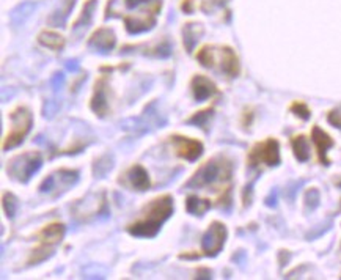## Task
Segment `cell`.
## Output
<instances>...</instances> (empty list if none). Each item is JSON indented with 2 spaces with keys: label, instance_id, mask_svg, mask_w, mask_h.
Masks as SVG:
<instances>
[{
  "label": "cell",
  "instance_id": "6da1fadb",
  "mask_svg": "<svg viewBox=\"0 0 341 280\" xmlns=\"http://www.w3.org/2000/svg\"><path fill=\"white\" fill-rule=\"evenodd\" d=\"M173 214V198L170 194L151 200L141 211V216L128 225V233L137 238H154Z\"/></svg>",
  "mask_w": 341,
  "mask_h": 280
},
{
  "label": "cell",
  "instance_id": "7a4b0ae2",
  "mask_svg": "<svg viewBox=\"0 0 341 280\" xmlns=\"http://www.w3.org/2000/svg\"><path fill=\"white\" fill-rule=\"evenodd\" d=\"M231 172L233 164L223 156H215L193 173V176L186 183V188H205L220 181H228L231 178Z\"/></svg>",
  "mask_w": 341,
  "mask_h": 280
},
{
  "label": "cell",
  "instance_id": "3957f363",
  "mask_svg": "<svg viewBox=\"0 0 341 280\" xmlns=\"http://www.w3.org/2000/svg\"><path fill=\"white\" fill-rule=\"evenodd\" d=\"M10 120H11V128L8 131V134L5 136V140L2 145L4 150H11V148L21 145L24 139L27 137V134L30 133L32 124H33L32 112L24 106L16 107L10 114Z\"/></svg>",
  "mask_w": 341,
  "mask_h": 280
},
{
  "label": "cell",
  "instance_id": "277c9868",
  "mask_svg": "<svg viewBox=\"0 0 341 280\" xmlns=\"http://www.w3.org/2000/svg\"><path fill=\"white\" fill-rule=\"evenodd\" d=\"M41 165H43V156L40 151H25L8 161L7 172L13 180L25 184L32 180L35 173H38Z\"/></svg>",
  "mask_w": 341,
  "mask_h": 280
},
{
  "label": "cell",
  "instance_id": "5b68a950",
  "mask_svg": "<svg viewBox=\"0 0 341 280\" xmlns=\"http://www.w3.org/2000/svg\"><path fill=\"white\" fill-rule=\"evenodd\" d=\"M267 164L275 167L280 164V143L275 139H266L264 142L257 143L248 155V165L257 164Z\"/></svg>",
  "mask_w": 341,
  "mask_h": 280
},
{
  "label": "cell",
  "instance_id": "8992f818",
  "mask_svg": "<svg viewBox=\"0 0 341 280\" xmlns=\"http://www.w3.org/2000/svg\"><path fill=\"white\" fill-rule=\"evenodd\" d=\"M226 236H228L226 227L222 222L214 220L202 238V252H203V255H206V257L219 255L220 250L225 246Z\"/></svg>",
  "mask_w": 341,
  "mask_h": 280
},
{
  "label": "cell",
  "instance_id": "52a82bcc",
  "mask_svg": "<svg viewBox=\"0 0 341 280\" xmlns=\"http://www.w3.org/2000/svg\"><path fill=\"white\" fill-rule=\"evenodd\" d=\"M120 184H123L124 188H129L131 191H148L150 189V175L145 170V167L141 164H134L132 167L121 175L118 180Z\"/></svg>",
  "mask_w": 341,
  "mask_h": 280
},
{
  "label": "cell",
  "instance_id": "ba28073f",
  "mask_svg": "<svg viewBox=\"0 0 341 280\" xmlns=\"http://www.w3.org/2000/svg\"><path fill=\"white\" fill-rule=\"evenodd\" d=\"M170 139L179 158H183L189 162H195L203 155V143L200 140L183 136H172Z\"/></svg>",
  "mask_w": 341,
  "mask_h": 280
},
{
  "label": "cell",
  "instance_id": "9c48e42d",
  "mask_svg": "<svg viewBox=\"0 0 341 280\" xmlns=\"http://www.w3.org/2000/svg\"><path fill=\"white\" fill-rule=\"evenodd\" d=\"M90 109L95 112V115L99 118H105L109 114V101H107V79L99 78L95 84V91L92 101H90Z\"/></svg>",
  "mask_w": 341,
  "mask_h": 280
},
{
  "label": "cell",
  "instance_id": "30bf717a",
  "mask_svg": "<svg viewBox=\"0 0 341 280\" xmlns=\"http://www.w3.org/2000/svg\"><path fill=\"white\" fill-rule=\"evenodd\" d=\"M115 44H117L115 33L110 29H107V27L98 29L92 35V38L88 40V47L93 49L95 52H99V54L110 52L115 47Z\"/></svg>",
  "mask_w": 341,
  "mask_h": 280
},
{
  "label": "cell",
  "instance_id": "8fae6325",
  "mask_svg": "<svg viewBox=\"0 0 341 280\" xmlns=\"http://www.w3.org/2000/svg\"><path fill=\"white\" fill-rule=\"evenodd\" d=\"M190 88H192L195 101H198V103L209 99L211 96H214L215 93H217L215 84L209 78L203 76V74H195L190 82Z\"/></svg>",
  "mask_w": 341,
  "mask_h": 280
},
{
  "label": "cell",
  "instance_id": "7c38bea8",
  "mask_svg": "<svg viewBox=\"0 0 341 280\" xmlns=\"http://www.w3.org/2000/svg\"><path fill=\"white\" fill-rule=\"evenodd\" d=\"M311 139L316 145V150H318V156H319V161L324 164V165H329L330 161L327 159V150L332 148L335 145L333 139L326 133V131H322L319 126H315L311 129Z\"/></svg>",
  "mask_w": 341,
  "mask_h": 280
},
{
  "label": "cell",
  "instance_id": "4fadbf2b",
  "mask_svg": "<svg viewBox=\"0 0 341 280\" xmlns=\"http://www.w3.org/2000/svg\"><path fill=\"white\" fill-rule=\"evenodd\" d=\"M65 225L60 222H52L49 225L43 227L40 232H38V238H40V242H44V244H49V246H53L55 247L57 244H60L63 236H65Z\"/></svg>",
  "mask_w": 341,
  "mask_h": 280
},
{
  "label": "cell",
  "instance_id": "5bb4252c",
  "mask_svg": "<svg viewBox=\"0 0 341 280\" xmlns=\"http://www.w3.org/2000/svg\"><path fill=\"white\" fill-rule=\"evenodd\" d=\"M222 71L226 74L228 78H238L239 76V59L236 52L231 47H222Z\"/></svg>",
  "mask_w": 341,
  "mask_h": 280
},
{
  "label": "cell",
  "instance_id": "9a60e30c",
  "mask_svg": "<svg viewBox=\"0 0 341 280\" xmlns=\"http://www.w3.org/2000/svg\"><path fill=\"white\" fill-rule=\"evenodd\" d=\"M96 8V0H87L83 8H82V13L80 16L77 17V21L74 22L73 26V33L74 35H82L88 27L92 24V19H93V11Z\"/></svg>",
  "mask_w": 341,
  "mask_h": 280
},
{
  "label": "cell",
  "instance_id": "2e32d148",
  "mask_svg": "<svg viewBox=\"0 0 341 280\" xmlns=\"http://www.w3.org/2000/svg\"><path fill=\"white\" fill-rule=\"evenodd\" d=\"M203 26L196 24V22H189L184 26L183 29V43L187 52H192L196 46V43L200 41L202 35H203Z\"/></svg>",
  "mask_w": 341,
  "mask_h": 280
},
{
  "label": "cell",
  "instance_id": "e0dca14e",
  "mask_svg": "<svg viewBox=\"0 0 341 280\" xmlns=\"http://www.w3.org/2000/svg\"><path fill=\"white\" fill-rule=\"evenodd\" d=\"M74 5H76V0H63V4L49 16L47 24L52 26V27H62V26H65L66 19L69 17V13L73 11Z\"/></svg>",
  "mask_w": 341,
  "mask_h": 280
},
{
  "label": "cell",
  "instance_id": "ac0fdd59",
  "mask_svg": "<svg viewBox=\"0 0 341 280\" xmlns=\"http://www.w3.org/2000/svg\"><path fill=\"white\" fill-rule=\"evenodd\" d=\"M35 8H37V4H33V2H22V4H19L10 14L11 22L14 26H22L29 19V17L32 16Z\"/></svg>",
  "mask_w": 341,
  "mask_h": 280
},
{
  "label": "cell",
  "instance_id": "d6986e66",
  "mask_svg": "<svg viewBox=\"0 0 341 280\" xmlns=\"http://www.w3.org/2000/svg\"><path fill=\"white\" fill-rule=\"evenodd\" d=\"M211 208V201L198 195H189L186 198V211L193 216H203Z\"/></svg>",
  "mask_w": 341,
  "mask_h": 280
},
{
  "label": "cell",
  "instance_id": "ffe728a7",
  "mask_svg": "<svg viewBox=\"0 0 341 280\" xmlns=\"http://www.w3.org/2000/svg\"><path fill=\"white\" fill-rule=\"evenodd\" d=\"M291 146H293L294 156L299 162H307L310 159V143H308L307 137H303V136L293 137Z\"/></svg>",
  "mask_w": 341,
  "mask_h": 280
},
{
  "label": "cell",
  "instance_id": "44dd1931",
  "mask_svg": "<svg viewBox=\"0 0 341 280\" xmlns=\"http://www.w3.org/2000/svg\"><path fill=\"white\" fill-rule=\"evenodd\" d=\"M38 43L52 50H62L65 47V38L55 32H43L38 36Z\"/></svg>",
  "mask_w": 341,
  "mask_h": 280
},
{
  "label": "cell",
  "instance_id": "7402d4cb",
  "mask_svg": "<svg viewBox=\"0 0 341 280\" xmlns=\"http://www.w3.org/2000/svg\"><path fill=\"white\" fill-rule=\"evenodd\" d=\"M79 181V172L71 170V169H62L55 173V189L59 188V184H62V189L68 191L71 186H74Z\"/></svg>",
  "mask_w": 341,
  "mask_h": 280
},
{
  "label": "cell",
  "instance_id": "603a6c76",
  "mask_svg": "<svg viewBox=\"0 0 341 280\" xmlns=\"http://www.w3.org/2000/svg\"><path fill=\"white\" fill-rule=\"evenodd\" d=\"M113 169V158L110 155H104L98 158L93 164V175L96 178H104Z\"/></svg>",
  "mask_w": 341,
  "mask_h": 280
},
{
  "label": "cell",
  "instance_id": "cb8c5ba5",
  "mask_svg": "<svg viewBox=\"0 0 341 280\" xmlns=\"http://www.w3.org/2000/svg\"><path fill=\"white\" fill-rule=\"evenodd\" d=\"M148 52H145V55H150V57H156V59H168L172 55V44L170 41L164 40L162 43H159L157 46L151 47V49H147Z\"/></svg>",
  "mask_w": 341,
  "mask_h": 280
},
{
  "label": "cell",
  "instance_id": "d4e9b609",
  "mask_svg": "<svg viewBox=\"0 0 341 280\" xmlns=\"http://www.w3.org/2000/svg\"><path fill=\"white\" fill-rule=\"evenodd\" d=\"M2 207H4V211H5L7 217L13 219L16 216V213H17V208H19V201H17L14 194L5 192L4 198H2Z\"/></svg>",
  "mask_w": 341,
  "mask_h": 280
},
{
  "label": "cell",
  "instance_id": "484cf974",
  "mask_svg": "<svg viewBox=\"0 0 341 280\" xmlns=\"http://www.w3.org/2000/svg\"><path fill=\"white\" fill-rule=\"evenodd\" d=\"M196 60L205 68H212L214 66V50L211 46H203L198 52H196Z\"/></svg>",
  "mask_w": 341,
  "mask_h": 280
},
{
  "label": "cell",
  "instance_id": "4316f807",
  "mask_svg": "<svg viewBox=\"0 0 341 280\" xmlns=\"http://www.w3.org/2000/svg\"><path fill=\"white\" fill-rule=\"evenodd\" d=\"M303 201H305V207H307L308 211H315L318 207H319V201H321V194L316 188H311L305 192L303 195Z\"/></svg>",
  "mask_w": 341,
  "mask_h": 280
},
{
  "label": "cell",
  "instance_id": "83f0119b",
  "mask_svg": "<svg viewBox=\"0 0 341 280\" xmlns=\"http://www.w3.org/2000/svg\"><path fill=\"white\" fill-rule=\"evenodd\" d=\"M212 109L209 107V109H206V110H202V112H196V114L193 115V117H190L189 120H187V123L189 124H196V126H200V128H205L206 126V123H208V120L212 117Z\"/></svg>",
  "mask_w": 341,
  "mask_h": 280
},
{
  "label": "cell",
  "instance_id": "f1b7e54d",
  "mask_svg": "<svg viewBox=\"0 0 341 280\" xmlns=\"http://www.w3.org/2000/svg\"><path fill=\"white\" fill-rule=\"evenodd\" d=\"M291 112L296 115V117H299V118H302V120H305L307 121L308 118H310V115H311V112H310V109L307 107V104L305 103H302V101H296V103H293L291 104Z\"/></svg>",
  "mask_w": 341,
  "mask_h": 280
},
{
  "label": "cell",
  "instance_id": "f546056e",
  "mask_svg": "<svg viewBox=\"0 0 341 280\" xmlns=\"http://www.w3.org/2000/svg\"><path fill=\"white\" fill-rule=\"evenodd\" d=\"M60 110V101L57 99H49L46 101L44 107H43V115L46 118H53L57 115V112Z\"/></svg>",
  "mask_w": 341,
  "mask_h": 280
},
{
  "label": "cell",
  "instance_id": "4dcf8cb0",
  "mask_svg": "<svg viewBox=\"0 0 341 280\" xmlns=\"http://www.w3.org/2000/svg\"><path fill=\"white\" fill-rule=\"evenodd\" d=\"M55 186H57V183H55V175H49L43 183H41V186H40V192H52L53 189H55Z\"/></svg>",
  "mask_w": 341,
  "mask_h": 280
},
{
  "label": "cell",
  "instance_id": "1f68e13d",
  "mask_svg": "<svg viewBox=\"0 0 341 280\" xmlns=\"http://www.w3.org/2000/svg\"><path fill=\"white\" fill-rule=\"evenodd\" d=\"M65 84V74L63 72H55L52 76V79H50V85H52V88L55 90V91H59L60 88H62V85Z\"/></svg>",
  "mask_w": 341,
  "mask_h": 280
},
{
  "label": "cell",
  "instance_id": "d6a6232c",
  "mask_svg": "<svg viewBox=\"0 0 341 280\" xmlns=\"http://www.w3.org/2000/svg\"><path fill=\"white\" fill-rule=\"evenodd\" d=\"M329 123L332 126H335V128H341V115L338 114L336 110H333V112H330V114H329Z\"/></svg>",
  "mask_w": 341,
  "mask_h": 280
},
{
  "label": "cell",
  "instance_id": "836d02e7",
  "mask_svg": "<svg viewBox=\"0 0 341 280\" xmlns=\"http://www.w3.org/2000/svg\"><path fill=\"white\" fill-rule=\"evenodd\" d=\"M277 198H278L277 191H272V192H271V195H269V197L264 200L266 207H269V208H275V207H277Z\"/></svg>",
  "mask_w": 341,
  "mask_h": 280
},
{
  "label": "cell",
  "instance_id": "e575fe53",
  "mask_svg": "<svg viewBox=\"0 0 341 280\" xmlns=\"http://www.w3.org/2000/svg\"><path fill=\"white\" fill-rule=\"evenodd\" d=\"M65 66H66V69H68L69 72H77V71L80 69L79 60H68V62L65 63Z\"/></svg>",
  "mask_w": 341,
  "mask_h": 280
},
{
  "label": "cell",
  "instance_id": "d590c367",
  "mask_svg": "<svg viewBox=\"0 0 341 280\" xmlns=\"http://www.w3.org/2000/svg\"><path fill=\"white\" fill-rule=\"evenodd\" d=\"M196 275H198V278H211V271L206 268H200L196 271Z\"/></svg>",
  "mask_w": 341,
  "mask_h": 280
},
{
  "label": "cell",
  "instance_id": "8d00e7d4",
  "mask_svg": "<svg viewBox=\"0 0 341 280\" xmlns=\"http://www.w3.org/2000/svg\"><path fill=\"white\" fill-rule=\"evenodd\" d=\"M183 10L186 13H192V2H190V0H187V2L183 4Z\"/></svg>",
  "mask_w": 341,
  "mask_h": 280
}]
</instances>
